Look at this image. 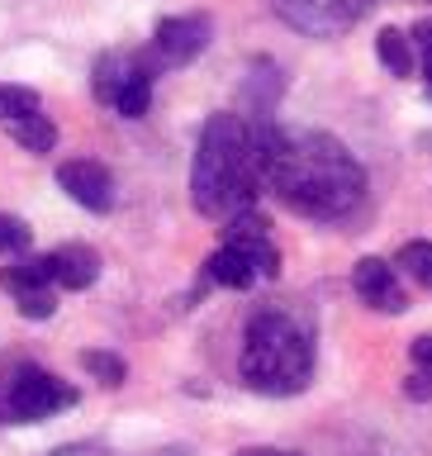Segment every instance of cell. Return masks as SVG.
<instances>
[{"mask_svg": "<svg viewBox=\"0 0 432 456\" xmlns=\"http://www.w3.org/2000/svg\"><path fill=\"white\" fill-rule=\"evenodd\" d=\"M262 185L290 214L314 224H342L366 200V167L347 152V142L319 128L262 124Z\"/></svg>", "mask_w": 432, "mask_h": 456, "instance_id": "1", "label": "cell"}, {"mask_svg": "<svg viewBox=\"0 0 432 456\" xmlns=\"http://www.w3.org/2000/svg\"><path fill=\"white\" fill-rule=\"evenodd\" d=\"M262 124L252 114H209L191 162V205L205 219H233L262 191Z\"/></svg>", "mask_w": 432, "mask_h": 456, "instance_id": "2", "label": "cell"}, {"mask_svg": "<svg viewBox=\"0 0 432 456\" xmlns=\"http://www.w3.org/2000/svg\"><path fill=\"white\" fill-rule=\"evenodd\" d=\"M238 376L248 390L285 399L299 395L314 380V333L299 314L266 305L257 309L248 328H242V356H238Z\"/></svg>", "mask_w": 432, "mask_h": 456, "instance_id": "3", "label": "cell"}, {"mask_svg": "<svg viewBox=\"0 0 432 456\" xmlns=\"http://www.w3.org/2000/svg\"><path fill=\"white\" fill-rule=\"evenodd\" d=\"M281 252L271 242V224L257 209H242L224 228V248L205 262V281L224 290H248L257 281H276Z\"/></svg>", "mask_w": 432, "mask_h": 456, "instance_id": "4", "label": "cell"}, {"mask_svg": "<svg viewBox=\"0 0 432 456\" xmlns=\"http://www.w3.org/2000/svg\"><path fill=\"white\" fill-rule=\"evenodd\" d=\"M71 404H77V390L34 362H20L0 376V423H43Z\"/></svg>", "mask_w": 432, "mask_h": 456, "instance_id": "5", "label": "cell"}, {"mask_svg": "<svg viewBox=\"0 0 432 456\" xmlns=\"http://www.w3.org/2000/svg\"><path fill=\"white\" fill-rule=\"evenodd\" d=\"M376 5L380 0H271V10H276L285 24L299 28V34H314V38L347 34V28Z\"/></svg>", "mask_w": 432, "mask_h": 456, "instance_id": "6", "label": "cell"}, {"mask_svg": "<svg viewBox=\"0 0 432 456\" xmlns=\"http://www.w3.org/2000/svg\"><path fill=\"white\" fill-rule=\"evenodd\" d=\"M209 38H214L209 14H171L152 34V57L157 67H191L209 48Z\"/></svg>", "mask_w": 432, "mask_h": 456, "instance_id": "7", "label": "cell"}, {"mask_svg": "<svg viewBox=\"0 0 432 456\" xmlns=\"http://www.w3.org/2000/svg\"><path fill=\"white\" fill-rule=\"evenodd\" d=\"M57 185L91 214L114 209V176H110L105 162H95V157H67V162L57 167Z\"/></svg>", "mask_w": 432, "mask_h": 456, "instance_id": "8", "label": "cell"}, {"mask_svg": "<svg viewBox=\"0 0 432 456\" xmlns=\"http://www.w3.org/2000/svg\"><path fill=\"white\" fill-rule=\"evenodd\" d=\"M352 290L362 295V305H371L376 314H404L409 309L399 271L385 262V256H362V262L352 266Z\"/></svg>", "mask_w": 432, "mask_h": 456, "instance_id": "9", "label": "cell"}, {"mask_svg": "<svg viewBox=\"0 0 432 456\" xmlns=\"http://www.w3.org/2000/svg\"><path fill=\"white\" fill-rule=\"evenodd\" d=\"M43 266H48V281L62 285V290H86V285L100 276V256L91 248H81V242L53 248L48 256H43Z\"/></svg>", "mask_w": 432, "mask_h": 456, "instance_id": "10", "label": "cell"}, {"mask_svg": "<svg viewBox=\"0 0 432 456\" xmlns=\"http://www.w3.org/2000/svg\"><path fill=\"white\" fill-rule=\"evenodd\" d=\"M152 71H157V57L134 53V67H128V77L119 81V91H114V100H110L124 119H143V114H148V105H152Z\"/></svg>", "mask_w": 432, "mask_h": 456, "instance_id": "11", "label": "cell"}, {"mask_svg": "<svg viewBox=\"0 0 432 456\" xmlns=\"http://www.w3.org/2000/svg\"><path fill=\"white\" fill-rule=\"evenodd\" d=\"M281 91H285L281 67L271 62V57H257V62L248 67V81H242V95H248V114H252V119H271Z\"/></svg>", "mask_w": 432, "mask_h": 456, "instance_id": "12", "label": "cell"}, {"mask_svg": "<svg viewBox=\"0 0 432 456\" xmlns=\"http://www.w3.org/2000/svg\"><path fill=\"white\" fill-rule=\"evenodd\" d=\"M376 57H380V67L390 71V77H413V67H419L409 28H380L376 34Z\"/></svg>", "mask_w": 432, "mask_h": 456, "instance_id": "13", "label": "cell"}, {"mask_svg": "<svg viewBox=\"0 0 432 456\" xmlns=\"http://www.w3.org/2000/svg\"><path fill=\"white\" fill-rule=\"evenodd\" d=\"M128 67H134V53H119V48H110V53H100L95 57V67H91V91L95 100H114V91H119V81L128 77Z\"/></svg>", "mask_w": 432, "mask_h": 456, "instance_id": "14", "label": "cell"}, {"mask_svg": "<svg viewBox=\"0 0 432 456\" xmlns=\"http://www.w3.org/2000/svg\"><path fill=\"white\" fill-rule=\"evenodd\" d=\"M10 138L20 142L24 152H53V142H57V128H53V119L48 114H24V119H14L10 124Z\"/></svg>", "mask_w": 432, "mask_h": 456, "instance_id": "15", "label": "cell"}, {"mask_svg": "<svg viewBox=\"0 0 432 456\" xmlns=\"http://www.w3.org/2000/svg\"><path fill=\"white\" fill-rule=\"evenodd\" d=\"M0 285H5L10 295H24V290H38V285H53V281H48V266H43V256H20L14 266L0 271Z\"/></svg>", "mask_w": 432, "mask_h": 456, "instance_id": "16", "label": "cell"}, {"mask_svg": "<svg viewBox=\"0 0 432 456\" xmlns=\"http://www.w3.org/2000/svg\"><path fill=\"white\" fill-rule=\"evenodd\" d=\"M399 266H404V276H413L423 290H432V242L428 238L404 242V248H399Z\"/></svg>", "mask_w": 432, "mask_h": 456, "instance_id": "17", "label": "cell"}, {"mask_svg": "<svg viewBox=\"0 0 432 456\" xmlns=\"http://www.w3.org/2000/svg\"><path fill=\"white\" fill-rule=\"evenodd\" d=\"M43 110V100L34 86H0V119L14 124V119H24V114H38Z\"/></svg>", "mask_w": 432, "mask_h": 456, "instance_id": "18", "label": "cell"}, {"mask_svg": "<svg viewBox=\"0 0 432 456\" xmlns=\"http://www.w3.org/2000/svg\"><path fill=\"white\" fill-rule=\"evenodd\" d=\"M81 366L91 370V376H95L100 385H110V390H119V385H124V376H128V370H124V362H119L114 352H81Z\"/></svg>", "mask_w": 432, "mask_h": 456, "instance_id": "19", "label": "cell"}, {"mask_svg": "<svg viewBox=\"0 0 432 456\" xmlns=\"http://www.w3.org/2000/svg\"><path fill=\"white\" fill-rule=\"evenodd\" d=\"M409 38H413V53H419V71H423V95H428V105H432V20H419L409 28Z\"/></svg>", "mask_w": 432, "mask_h": 456, "instance_id": "20", "label": "cell"}, {"mask_svg": "<svg viewBox=\"0 0 432 456\" xmlns=\"http://www.w3.org/2000/svg\"><path fill=\"white\" fill-rule=\"evenodd\" d=\"M29 224L24 219H14V214H0V256H20L29 248Z\"/></svg>", "mask_w": 432, "mask_h": 456, "instance_id": "21", "label": "cell"}, {"mask_svg": "<svg viewBox=\"0 0 432 456\" xmlns=\"http://www.w3.org/2000/svg\"><path fill=\"white\" fill-rule=\"evenodd\" d=\"M14 305H20L24 319H48V314L57 309V295H53V285H38V290L14 295Z\"/></svg>", "mask_w": 432, "mask_h": 456, "instance_id": "22", "label": "cell"}, {"mask_svg": "<svg viewBox=\"0 0 432 456\" xmlns=\"http://www.w3.org/2000/svg\"><path fill=\"white\" fill-rule=\"evenodd\" d=\"M409 399H432V370H413L409 385H404Z\"/></svg>", "mask_w": 432, "mask_h": 456, "instance_id": "23", "label": "cell"}, {"mask_svg": "<svg viewBox=\"0 0 432 456\" xmlns=\"http://www.w3.org/2000/svg\"><path fill=\"white\" fill-rule=\"evenodd\" d=\"M413 362H419V370H432V333H423V338H413Z\"/></svg>", "mask_w": 432, "mask_h": 456, "instance_id": "24", "label": "cell"}, {"mask_svg": "<svg viewBox=\"0 0 432 456\" xmlns=\"http://www.w3.org/2000/svg\"><path fill=\"white\" fill-rule=\"evenodd\" d=\"M53 456H110V452L91 447V442H77V447H62V452H53Z\"/></svg>", "mask_w": 432, "mask_h": 456, "instance_id": "25", "label": "cell"}, {"mask_svg": "<svg viewBox=\"0 0 432 456\" xmlns=\"http://www.w3.org/2000/svg\"><path fill=\"white\" fill-rule=\"evenodd\" d=\"M233 456H299V452H276V447H242Z\"/></svg>", "mask_w": 432, "mask_h": 456, "instance_id": "26", "label": "cell"}]
</instances>
